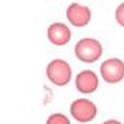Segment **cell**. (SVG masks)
<instances>
[{
    "label": "cell",
    "mask_w": 124,
    "mask_h": 124,
    "mask_svg": "<svg viewBox=\"0 0 124 124\" xmlns=\"http://www.w3.org/2000/svg\"><path fill=\"white\" fill-rule=\"evenodd\" d=\"M71 117L78 123H91L98 114V107L88 98H77L69 105Z\"/></svg>",
    "instance_id": "1"
},
{
    "label": "cell",
    "mask_w": 124,
    "mask_h": 124,
    "mask_svg": "<svg viewBox=\"0 0 124 124\" xmlns=\"http://www.w3.org/2000/svg\"><path fill=\"white\" fill-rule=\"evenodd\" d=\"M74 52H75V56L81 62L93 63V62L101 58L102 46L94 38H82L77 42V45L74 48Z\"/></svg>",
    "instance_id": "2"
},
{
    "label": "cell",
    "mask_w": 124,
    "mask_h": 124,
    "mask_svg": "<svg viewBox=\"0 0 124 124\" xmlns=\"http://www.w3.org/2000/svg\"><path fill=\"white\" fill-rule=\"evenodd\" d=\"M46 77L54 85L65 87L72 79L71 65L63 59H52L46 66Z\"/></svg>",
    "instance_id": "3"
},
{
    "label": "cell",
    "mask_w": 124,
    "mask_h": 124,
    "mask_svg": "<svg viewBox=\"0 0 124 124\" xmlns=\"http://www.w3.org/2000/svg\"><path fill=\"white\" fill-rule=\"evenodd\" d=\"M101 78L108 84H118L124 79V62L118 58H108L100 66Z\"/></svg>",
    "instance_id": "4"
},
{
    "label": "cell",
    "mask_w": 124,
    "mask_h": 124,
    "mask_svg": "<svg viewBox=\"0 0 124 124\" xmlns=\"http://www.w3.org/2000/svg\"><path fill=\"white\" fill-rule=\"evenodd\" d=\"M66 17H68V22L71 25H74L75 28H82V26H87L90 23L91 10L84 4L72 3L66 9Z\"/></svg>",
    "instance_id": "5"
},
{
    "label": "cell",
    "mask_w": 124,
    "mask_h": 124,
    "mask_svg": "<svg viewBox=\"0 0 124 124\" xmlns=\"http://www.w3.org/2000/svg\"><path fill=\"white\" fill-rule=\"evenodd\" d=\"M98 75L90 69L81 71L75 77V88L81 94H94L98 90Z\"/></svg>",
    "instance_id": "6"
},
{
    "label": "cell",
    "mask_w": 124,
    "mask_h": 124,
    "mask_svg": "<svg viewBox=\"0 0 124 124\" xmlns=\"http://www.w3.org/2000/svg\"><path fill=\"white\" fill-rule=\"evenodd\" d=\"M48 39L55 46H63L71 40V31L66 25L61 22L52 23L48 28Z\"/></svg>",
    "instance_id": "7"
},
{
    "label": "cell",
    "mask_w": 124,
    "mask_h": 124,
    "mask_svg": "<svg viewBox=\"0 0 124 124\" xmlns=\"http://www.w3.org/2000/svg\"><path fill=\"white\" fill-rule=\"evenodd\" d=\"M45 124H71V120L62 113H54L46 118Z\"/></svg>",
    "instance_id": "8"
},
{
    "label": "cell",
    "mask_w": 124,
    "mask_h": 124,
    "mask_svg": "<svg viewBox=\"0 0 124 124\" xmlns=\"http://www.w3.org/2000/svg\"><path fill=\"white\" fill-rule=\"evenodd\" d=\"M116 20L120 26L124 28V1L121 4H118L117 9H116Z\"/></svg>",
    "instance_id": "9"
},
{
    "label": "cell",
    "mask_w": 124,
    "mask_h": 124,
    "mask_svg": "<svg viewBox=\"0 0 124 124\" xmlns=\"http://www.w3.org/2000/svg\"><path fill=\"white\" fill-rule=\"evenodd\" d=\"M101 124H123V123H121V121H118V120H116V118H110V120L102 121Z\"/></svg>",
    "instance_id": "10"
}]
</instances>
